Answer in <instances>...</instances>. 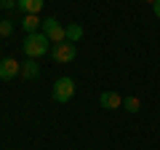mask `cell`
<instances>
[{"label":"cell","mask_w":160,"mask_h":150,"mask_svg":"<svg viewBox=\"0 0 160 150\" xmlns=\"http://www.w3.org/2000/svg\"><path fill=\"white\" fill-rule=\"evenodd\" d=\"M48 38L43 32H32V35H27L24 38V43H22V51L27 54V59H38V56H43V54H48Z\"/></svg>","instance_id":"cell-1"},{"label":"cell","mask_w":160,"mask_h":150,"mask_svg":"<svg viewBox=\"0 0 160 150\" xmlns=\"http://www.w3.org/2000/svg\"><path fill=\"white\" fill-rule=\"evenodd\" d=\"M75 56H78V46L69 43V40L53 43V46H51V59H53V62H59V64H69Z\"/></svg>","instance_id":"cell-2"},{"label":"cell","mask_w":160,"mask_h":150,"mask_svg":"<svg viewBox=\"0 0 160 150\" xmlns=\"http://www.w3.org/2000/svg\"><path fill=\"white\" fill-rule=\"evenodd\" d=\"M51 97L56 99V102H69V99L75 97V81L72 78H59L56 83H53V88H51Z\"/></svg>","instance_id":"cell-3"},{"label":"cell","mask_w":160,"mask_h":150,"mask_svg":"<svg viewBox=\"0 0 160 150\" xmlns=\"http://www.w3.org/2000/svg\"><path fill=\"white\" fill-rule=\"evenodd\" d=\"M43 35H46L51 43H64V40H67V32H64V27L59 24V19H53V16L43 19Z\"/></svg>","instance_id":"cell-4"},{"label":"cell","mask_w":160,"mask_h":150,"mask_svg":"<svg viewBox=\"0 0 160 150\" xmlns=\"http://www.w3.org/2000/svg\"><path fill=\"white\" fill-rule=\"evenodd\" d=\"M19 72H22V64H19L16 59L6 56L3 62H0V81H13Z\"/></svg>","instance_id":"cell-5"},{"label":"cell","mask_w":160,"mask_h":150,"mask_svg":"<svg viewBox=\"0 0 160 150\" xmlns=\"http://www.w3.org/2000/svg\"><path fill=\"white\" fill-rule=\"evenodd\" d=\"M99 104H102L104 110H118V107H123V97H120L118 91H104L102 97H99Z\"/></svg>","instance_id":"cell-6"},{"label":"cell","mask_w":160,"mask_h":150,"mask_svg":"<svg viewBox=\"0 0 160 150\" xmlns=\"http://www.w3.org/2000/svg\"><path fill=\"white\" fill-rule=\"evenodd\" d=\"M22 27L27 29V35H32V32H38V27H43V19H38V13H24Z\"/></svg>","instance_id":"cell-7"},{"label":"cell","mask_w":160,"mask_h":150,"mask_svg":"<svg viewBox=\"0 0 160 150\" xmlns=\"http://www.w3.org/2000/svg\"><path fill=\"white\" fill-rule=\"evenodd\" d=\"M22 75L27 78V81H35V78H40V64L35 62V59H27V62L22 64Z\"/></svg>","instance_id":"cell-8"},{"label":"cell","mask_w":160,"mask_h":150,"mask_svg":"<svg viewBox=\"0 0 160 150\" xmlns=\"http://www.w3.org/2000/svg\"><path fill=\"white\" fill-rule=\"evenodd\" d=\"M43 6H46V0H19L16 8H22L24 13H40Z\"/></svg>","instance_id":"cell-9"},{"label":"cell","mask_w":160,"mask_h":150,"mask_svg":"<svg viewBox=\"0 0 160 150\" xmlns=\"http://www.w3.org/2000/svg\"><path fill=\"white\" fill-rule=\"evenodd\" d=\"M64 32H67V40L69 43H78L80 38H83V27H80V24H69V27H64Z\"/></svg>","instance_id":"cell-10"},{"label":"cell","mask_w":160,"mask_h":150,"mask_svg":"<svg viewBox=\"0 0 160 150\" xmlns=\"http://www.w3.org/2000/svg\"><path fill=\"white\" fill-rule=\"evenodd\" d=\"M123 107H126L128 113H139V110H142V102H139V97H126L123 99Z\"/></svg>","instance_id":"cell-11"},{"label":"cell","mask_w":160,"mask_h":150,"mask_svg":"<svg viewBox=\"0 0 160 150\" xmlns=\"http://www.w3.org/2000/svg\"><path fill=\"white\" fill-rule=\"evenodd\" d=\"M11 32H13V24L11 22H0V35H3V38H8Z\"/></svg>","instance_id":"cell-12"},{"label":"cell","mask_w":160,"mask_h":150,"mask_svg":"<svg viewBox=\"0 0 160 150\" xmlns=\"http://www.w3.org/2000/svg\"><path fill=\"white\" fill-rule=\"evenodd\" d=\"M19 0H0V8H16Z\"/></svg>","instance_id":"cell-13"},{"label":"cell","mask_w":160,"mask_h":150,"mask_svg":"<svg viewBox=\"0 0 160 150\" xmlns=\"http://www.w3.org/2000/svg\"><path fill=\"white\" fill-rule=\"evenodd\" d=\"M152 8H155V16L160 19V0H155V3H152Z\"/></svg>","instance_id":"cell-14"},{"label":"cell","mask_w":160,"mask_h":150,"mask_svg":"<svg viewBox=\"0 0 160 150\" xmlns=\"http://www.w3.org/2000/svg\"><path fill=\"white\" fill-rule=\"evenodd\" d=\"M144 3H155V0H144Z\"/></svg>","instance_id":"cell-15"}]
</instances>
